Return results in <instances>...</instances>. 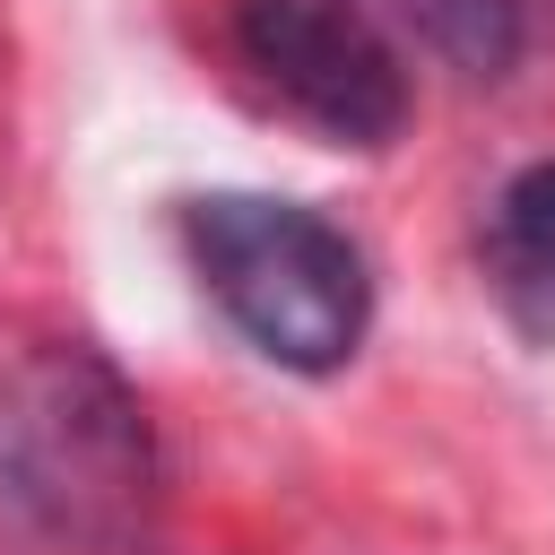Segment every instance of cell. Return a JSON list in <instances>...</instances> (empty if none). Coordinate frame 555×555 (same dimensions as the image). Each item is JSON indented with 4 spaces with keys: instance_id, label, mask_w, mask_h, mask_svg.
Wrapping results in <instances>:
<instances>
[{
    "instance_id": "1",
    "label": "cell",
    "mask_w": 555,
    "mask_h": 555,
    "mask_svg": "<svg viewBox=\"0 0 555 555\" xmlns=\"http://www.w3.org/2000/svg\"><path fill=\"white\" fill-rule=\"evenodd\" d=\"M156 512V434L121 364L43 338L0 373V520L69 555H121Z\"/></svg>"
},
{
    "instance_id": "2",
    "label": "cell",
    "mask_w": 555,
    "mask_h": 555,
    "mask_svg": "<svg viewBox=\"0 0 555 555\" xmlns=\"http://www.w3.org/2000/svg\"><path fill=\"white\" fill-rule=\"evenodd\" d=\"M182 243L208 304L251 338V356L286 373H338L364 347L373 278L347 225H330L321 208L269 191H208L182 208Z\"/></svg>"
},
{
    "instance_id": "3",
    "label": "cell",
    "mask_w": 555,
    "mask_h": 555,
    "mask_svg": "<svg viewBox=\"0 0 555 555\" xmlns=\"http://www.w3.org/2000/svg\"><path fill=\"white\" fill-rule=\"evenodd\" d=\"M234 61L330 147H390L408 130V69L364 0H225Z\"/></svg>"
},
{
    "instance_id": "4",
    "label": "cell",
    "mask_w": 555,
    "mask_h": 555,
    "mask_svg": "<svg viewBox=\"0 0 555 555\" xmlns=\"http://www.w3.org/2000/svg\"><path fill=\"white\" fill-rule=\"evenodd\" d=\"M477 269H486V295L503 304V321L538 347H555V156L520 165L486 225H477Z\"/></svg>"
},
{
    "instance_id": "5",
    "label": "cell",
    "mask_w": 555,
    "mask_h": 555,
    "mask_svg": "<svg viewBox=\"0 0 555 555\" xmlns=\"http://www.w3.org/2000/svg\"><path fill=\"white\" fill-rule=\"evenodd\" d=\"M382 9L460 78H503L520 61V35H529L520 0H382Z\"/></svg>"
}]
</instances>
